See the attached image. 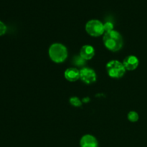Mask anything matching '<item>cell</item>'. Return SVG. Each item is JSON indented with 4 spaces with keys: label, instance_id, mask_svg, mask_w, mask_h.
Listing matches in <instances>:
<instances>
[{
    "label": "cell",
    "instance_id": "12",
    "mask_svg": "<svg viewBox=\"0 0 147 147\" xmlns=\"http://www.w3.org/2000/svg\"><path fill=\"white\" fill-rule=\"evenodd\" d=\"M103 26H104L105 32H109L113 30V24L111 22H107L105 24H103Z\"/></svg>",
    "mask_w": 147,
    "mask_h": 147
},
{
    "label": "cell",
    "instance_id": "3",
    "mask_svg": "<svg viewBox=\"0 0 147 147\" xmlns=\"http://www.w3.org/2000/svg\"><path fill=\"white\" fill-rule=\"evenodd\" d=\"M106 70L110 77L113 78H120L123 77L126 72V68L122 63L119 60H111L106 65Z\"/></svg>",
    "mask_w": 147,
    "mask_h": 147
},
{
    "label": "cell",
    "instance_id": "13",
    "mask_svg": "<svg viewBox=\"0 0 147 147\" xmlns=\"http://www.w3.org/2000/svg\"><path fill=\"white\" fill-rule=\"evenodd\" d=\"M6 31H7V27H6L4 22L0 21V36L4 35L5 34Z\"/></svg>",
    "mask_w": 147,
    "mask_h": 147
},
{
    "label": "cell",
    "instance_id": "6",
    "mask_svg": "<svg viewBox=\"0 0 147 147\" xmlns=\"http://www.w3.org/2000/svg\"><path fill=\"white\" fill-rule=\"evenodd\" d=\"M80 147H98V143L96 137L90 134L84 135L80 141Z\"/></svg>",
    "mask_w": 147,
    "mask_h": 147
},
{
    "label": "cell",
    "instance_id": "10",
    "mask_svg": "<svg viewBox=\"0 0 147 147\" xmlns=\"http://www.w3.org/2000/svg\"><path fill=\"white\" fill-rule=\"evenodd\" d=\"M139 114L136 111H130L128 113V119L131 122H136L139 120Z\"/></svg>",
    "mask_w": 147,
    "mask_h": 147
},
{
    "label": "cell",
    "instance_id": "2",
    "mask_svg": "<svg viewBox=\"0 0 147 147\" xmlns=\"http://www.w3.org/2000/svg\"><path fill=\"white\" fill-rule=\"evenodd\" d=\"M67 55L66 47L60 43H54L49 48V56L54 63H63L67 59Z\"/></svg>",
    "mask_w": 147,
    "mask_h": 147
},
{
    "label": "cell",
    "instance_id": "1",
    "mask_svg": "<svg viewBox=\"0 0 147 147\" xmlns=\"http://www.w3.org/2000/svg\"><path fill=\"white\" fill-rule=\"evenodd\" d=\"M103 44L108 50L112 52H117L123 47V37L116 30L106 32L103 38Z\"/></svg>",
    "mask_w": 147,
    "mask_h": 147
},
{
    "label": "cell",
    "instance_id": "7",
    "mask_svg": "<svg viewBox=\"0 0 147 147\" xmlns=\"http://www.w3.org/2000/svg\"><path fill=\"white\" fill-rule=\"evenodd\" d=\"M139 59L134 55L127 56L126 58L123 60V64L124 65L126 70H134L137 68L139 65Z\"/></svg>",
    "mask_w": 147,
    "mask_h": 147
},
{
    "label": "cell",
    "instance_id": "8",
    "mask_svg": "<svg viewBox=\"0 0 147 147\" xmlns=\"http://www.w3.org/2000/svg\"><path fill=\"white\" fill-rule=\"evenodd\" d=\"M95 55V50L93 47L89 45H86L81 47L80 51V55L83 60H88L93 57Z\"/></svg>",
    "mask_w": 147,
    "mask_h": 147
},
{
    "label": "cell",
    "instance_id": "9",
    "mask_svg": "<svg viewBox=\"0 0 147 147\" xmlns=\"http://www.w3.org/2000/svg\"><path fill=\"white\" fill-rule=\"evenodd\" d=\"M65 78L70 82H74L80 78V70L76 67H69L65 71Z\"/></svg>",
    "mask_w": 147,
    "mask_h": 147
},
{
    "label": "cell",
    "instance_id": "5",
    "mask_svg": "<svg viewBox=\"0 0 147 147\" xmlns=\"http://www.w3.org/2000/svg\"><path fill=\"white\" fill-rule=\"evenodd\" d=\"M80 79L86 84H92L96 81L97 76L93 69L83 67L80 70Z\"/></svg>",
    "mask_w": 147,
    "mask_h": 147
},
{
    "label": "cell",
    "instance_id": "4",
    "mask_svg": "<svg viewBox=\"0 0 147 147\" xmlns=\"http://www.w3.org/2000/svg\"><path fill=\"white\" fill-rule=\"evenodd\" d=\"M86 30L89 35L93 37H99L105 32L103 24L98 20H89L86 24Z\"/></svg>",
    "mask_w": 147,
    "mask_h": 147
},
{
    "label": "cell",
    "instance_id": "11",
    "mask_svg": "<svg viewBox=\"0 0 147 147\" xmlns=\"http://www.w3.org/2000/svg\"><path fill=\"white\" fill-rule=\"evenodd\" d=\"M70 103L72 106H75V107H80L82 106L81 100L76 96H73L70 98Z\"/></svg>",
    "mask_w": 147,
    "mask_h": 147
}]
</instances>
